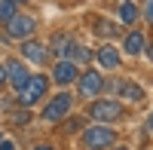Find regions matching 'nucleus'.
I'll return each mask as SVG.
<instances>
[{"label":"nucleus","instance_id":"1","mask_svg":"<svg viewBox=\"0 0 153 150\" xmlns=\"http://www.w3.org/2000/svg\"><path fill=\"white\" fill-rule=\"evenodd\" d=\"M46 86H49V83H46V77H43V74H31V80L22 86V95H19V101H22L25 107L37 104V101H40V98L46 95Z\"/></svg>","mask_w":153,"mask_h":150},{"label":"nucleus","instance_id":"2","mask_svg":"<svg viewBox=\"0 0 153 150\" xmlns=\"http://www.w3.org/2000/svg\"><path fill=\"white\" fill-rule=\"evenodd\" d=\"M123 117V104L120 101H95L92 104V120L98 123H113Z\"/></svg>","mask_w":153,"mask_h":150},{"label":"nucleus","instance_id":"3","mask_svg":"<svg viewBox=\"0 0 153 150\" xmlns=\"http://www.w3.org/2000/svg\"><path fill=\"white\" fill-rule=\"evenodd\" d=\"M34 19L31 16H12L9 19V25H6V34L9 37H16V40H28V37L34 34Z\"/></svg>","mask_w":153,"mask_h":150},{"label":"nucleus","instance_id":"4","mask_svg":"<svg viewBox=\"0 0 153 150\" xmlns=\"http://www.w3.org/2000/svg\"><path fill=\"white\" fill-rule=\"evenodd\" d=\"M113 141H117V135H113L107 126H95V129H89V132H86V147H92V150L110 147Z\"/></svg>","mask_w":153,"mask_h":150},{"label":"nucleus","instance_id":"5","mask_svg":"<svg viewBox=\"0 0 153 150\" xmlns=\"http://www.w3.org/2000/svg\"><path fill=\"white\" fill-rule=\"evenodd\" d=\"M71 110V95L68 92H61V95H55L52 101L46 104V110H43V120H49V123H55V120H61Z\"/></svg>","mask_w":153,"mask_h":150},{"label":"nucleus","instance_id":"6","mask_svg":"<svg viewBox=\"0 0 153 150\" xmlns=\"http://www.w3.org/2000/svg\"><path fill=\"white\" fill-rule=\"evenodd\" d=\"M101 86H104L101 74H98V71H86L83 77H80V95H83V98H95V95L101 92Z\"/></svg>","mask_w":153,"mask_h":150},{"label":"nucleus","instance_id":"7","mask_svg":"<svg viewBox=\"0 0 153 150\" xmlns=\"http://www.w3.org/2000/svg\"><path fill=\"white\" fill-rule=\"evenodd\" d=\"M52 77H55V83H61V86L74 83V80H76V65H74V61H58V65L52 68Z\"/></svg>","mask_w":153,"mask_h":150},{"label":"nucleus","instance_id":"8","mask_svg":"<svg viewBox=\"0 0 153 150\" xmlns=\"http://www.w3.org/2000/svg\"><path fill=\"white\" fill-rule=\"evenodd\" d=\"M6 77H9L12 86H19V89H22V86L31 80V74H28V68H25L22 61H9V65H6Z\"/></svg>","mask_w":153,"mask_h":150},{"label":"nucleus","instance_id":"9","mask_svg":"<svg viewBox=\"0 0 153 150\" xmlns=\"http://www.w3.org/2000/svg\"><path fill=\"white\" fill-rule=\"evenodd\" d=\"M22 58L34 61V65H43V61H46V49L40 43H34V40H25L22 43Z\"/></svg>","mask_w":153,"mask_h":150},{"label":"nucleus","instance_id":"10","mask_svg":"<svg viewBox=\"0 0 153 150\" xmlns=\"http://www.w3.org/2000/svg\"><path fill=\"white\" fill-rule=\"evenodd\" d=\"M95 58H98V65H101V68H107V71L120 65V52H117V49H113V46H101Z\"/></svg>","mask_w":153,"mask_h":150},{"label":"nucleus","instance_id":"11","mask_svg":"<svg viewBox=\"0 0 153 150\" xmlns=\"http://www.w3.org/2000/svg\"><path fill=\"white\" fill-rule=\"evenodd\" d=\"M68 52H71V58H68V61H74V65H86V61L92 58V52H89V49H83V46H76V43H74V46L68 49Z\"/></svg>","mask_w":153,"mask_h":150},{"label":"nucleus","instance_id":"12","mask_svg":"<svg viewBox=\"0 0 153 150\" xmlns=\"http://www.w3.org/2000/svg\"><path fill=\"white\" fill-rule=\"evenodd\" d=\"M120 92H123V98H129V101H141V98H144L141 86H135V83H123Z\"/></svg>","mask_w":153,"mask_h":150},{"label":"nucleus","instance_id":"13","mask_svg":"<svg viewBox=\"0 0 153 150\" xmlns=\"http://www.w3.org/2000/svg\"><path fill=\"white\" fill-rule=\"evenodd\" d=\"M71 46H74V43H71V37H68V34H58V37H52V52L65 55V52H68Z\"/></svg>","mask_w":153,"mask_h":150},{"label":"nucleus","instance_id":"14","mask_svg":"<svg viewBox=\"0 0 153 150\" xmlns=\"http://www.w3.org/2000/svg\"><path fill=\"white\" fill-rule=\"evenodd\" d=\"M141 49H144V37L141 34H129V37H126V52H141Z\"/></svg>","mask_w":153,"mask_h":150},{"label":"nucleus","instance_id":"15","mask_svg":"<svg viewBox=\"0 0 153 150\" xmlns=\"http://www.w3.org/2000/svg\"><path fill=\"white\" fill-rule=\"evenodd\" d=\"M120 19H123L126 25H132V22L138 19V9H135V3H129V0H126V3L120 6Z\"/></svg>","mask_w":153,"mask_h":150},{"label":"nucleus","instance_id":"16","mask_svg":"<svg viewBox=\"0 0 153 150\" xmlns=\"http://www.w3.org/2000/svg\"><path fill=\"white\" fill-rule=\"evenodd\" d=\"M12 16H16V3H12V0H3V3H0V22H9Z\"/></svg>","mask_w":153,"mask_h":150},{"label":"nucleus","instance_id":"17","mask_svg":"<svg viewBox=\"0 0 153 150\" xmlns=\"http://www.w3.org/2000/svg\"><path fill=\"white\" fill-rule=\"evenodd\" d=\"M98 34H104V37H113V34H117V28H113L110 22H98Z\"/></svg>","mask_w":153,"mask_h":150},{"label":"nucleus","instance_id":"18","mask_svg":"<svg viewBox=\"0 0 153 150\" xmlns=\"http://www.w3.org/2000/svg\"><path fill=\"white\" fill-rule=\"evenodd\" d=\"M144 19L153 25V0H147V3H144Z\"/></svg>","mask_w":153,"mask_h":150},{"label":"nucleus","instance_id":"19","mask_svg":"<svg viewBox=\"0 0 153 150\" xmlns=\"http://www.w3.org/2000/svg\"><path fill=\"white\" fill-rule=\"evenodd\" d=\"M12 123H31V114H12Z\"/></svg>","mask_w":153,"mask_h":150},{"label":"nucleus","instance_id":"20","mask_svg":"<svg viewBox=\"0 0 153 150\" xmlns=\"http://www.w3.org/2000/svg\"><path fill=\"white\" fill-rule=\"evenodd\" d=\"M0 150H12V141H0Z\"/></svg>","mask_w":153,"mask_h":150},{"label":"nucleus","instance_id":"21","mask_svg":"<svg viewBox=\"0 0 153 150\" xmlns=\"http://www.w3.org/2000/svg\"><path fill=\"white\" fill-rule=\"evenodd\" d=\"M3 80H6V68L0 65V83H3Z\"/></svg>","mask_w":153,"mask_h":150},{"label":"nucleus","instance_id":"22","mask_svg":"<svg viewBox=\"0 0 153 150\" xmlns=\"http://www.w3.org/2000/svg\"><path fill=\"white\" fill-rule=\"evenodd\" d=\"M147 129H150V132H153V114H150V123H147Z\"/></svg>","mask_w":153,"mask_h":150},{"label":"nucleus","instance_id":"23","mask_svg":"<svg viewBox=\"0 0 153 150\" xmlns=\"http://www.w3.org/2000/svg\"><path fill=\"white\" fill-rule=\"evenodd\" d=\"M37 150H52V147H46V144H40V147H37Z\"/></svg>","mask_w":153,"mask_h":150},{"label":"nucleus","instance_id":"24","mask_svg":"<svg viewBox=\"0 0 153 150\" xmlns=\"http://www.w3.org/2000/svg\"><path fill=\"white\" fill-rule=\"evenodd\" d=\"M150 58H153V43H150Z\"/></svg>","mask_w":153,"mask_h":150},{"label":"nucleus","instance_id":"25","mask_svg":"<svg viewBox=\"0 0 153 150\" xmlns=\"http://www.w3.org/2000/svg\"><path fill=\"white\" fill-rule=\"evenodd\" d=\"M12 3H22V0H12Z\"/></svg>","mask_w":153,"mask_h":150},{"label":"nucleus","instance_id":"26","mask_svg":"<svg viewBox=\"0 0 153 150\" xmlns=\"http://www.w3.org/2000/svg\"><path fill=\"white\" fill-rule=\"evenodd\" d=\"M117 150H126V147H117Z\"/></svg>","mask_w":153,"mask_h":150},{"label":"nucleus","instance_id":"27","mask_svg":"<svg viewBox=\"0 0 153 150\" xmlns=\"http://www.w3.org/2000/svg\"><path fill=\"white\" fill-rule=\"evenodd\" d=\"M0 141H3V135H0Z\"/></svg>","mask_w":153,"mask_h":150}]
</instances>
